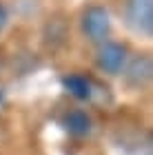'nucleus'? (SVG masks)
I'll list each match as a JSON object with an SVG mask.
<instances>
[{
	"label": "nucleus",
	"instance_id": "nucleus-1",
	"mask_svg": "<svg viewBox=\"0 0 153 155\" xmlns=\"http://www.w3.org/2000/svg\"><path fill=\"white\" fill-rule=\"evenodd\" d=\"M80 25H82V33L91 42H95V45L107 42L109 31H111V18H109V11L102 5L87 7L85 13H82Z\"/></svg>",
	"mask_w": 153,
	"mask_h": 155
},
{
	"label": "nucleus",
	"instance_id": "nucleus-2",
	"mask_svg": "<svg viewBox=\"0 0 153 155\" xmlns=\"http://www.w3.org/2000/svg\"><path fill=\"white\" fill-rule=\"evenodd\" d=\"M124 18L135 33L149 38L153 33V0H127Z\"/></svg>",
	"mask_w": 153,
	"mask_h": 155
},
{
	"label": "nucleus",
	"instance_id": "nucleus-3",
	"mask_svg": "<svg viewBox=\"0 0 153 155\" xmlns=\"http://www.w3.org/2000/svg\"><path fill=\"white\" fill-rule=\"evenodd\" d=\"M127 47L120 45V42H102L100 49H98V55H95V62H98V67L102 69L104 73L109 75H118L120 71H124V67H127Z\"/></svg>",
	"mask_w": 153,
	"mask_h": 155
},
{
	"label": "nucleus",
	"instance_id": "nucleus-4",
	"mask_svg": "<svg viewBox=\"0 0 153 155\" xmlns=\"http://www.w3.org/2000/svg\"><path fill=\"white\" fill-rule=\"evenodd\" d=\"M62 126H65V131L69 133V135H73V137H85L91 133V117L87 115V111H82V109H73V111H69V113L62 117Z\"/></svg>",
	"mask_w": 153,
	"mask_h": 155
},
{
	"label": "nucleus",
	"instance_id": "nucleus-5",
	"mask_svg": "<svg viewBox=\"0 0 153 155\" xmlns=\"http://www.w3.org/2000/svg\"><path fill=\"white\" fill-rule=\"evenodd\" d=\"M124 78H127V82L135 89L144 87V84L149 82V78H151V58L149 55H138V58H133L127 67Z\"/></svg>",
	"mask_w": 153,
	"mask_h": 155
},
{
	"label": "nucleus",
	"instance_id": "nucleus-6",
	"mask_svg": "<svg viewBox=\"0 0 153 155\" xmlns=\"http://www.w3.org/2000/svg\"><path fill=\"white\" fill-rule=\"evenodd\" d=\"M62 87L69 95H73L75 100H89L93 95V84L87 75H80V73H69L62 78Z\"/></svg>",
	"mask_w": 153,
	"mask_h": 155
},
{
	"label": "nucleus",
	"instance_id": "nucleus-7",
	"mask_svg": "<svg viewBox=\"0 0 153 155\" xmlns=\"http://www.w3.org/2000/svg\"><path fill=\"white\" fill-rule=\"evenodd\" d=\"M7 22H9V11H7V7L0 2V31L7 27Z\"/></svg>",
	"mask_w": 153,
	"mask_h": 155
},
{
	"label": "nucleus",
	"instance_id": "nucleus-8",
	"mask_svg": "<svg viewBox=\"0 0 153 155\" xmlns=\"http://www.w3.org/2000/svg\"><path fill=\"white\" fill-rule=\"evenodd\" d=\"M0 100H2V93H0Z\"/></svg>",
	"mask_w": 153,
	"mask_h": 155
}]
</instances>
